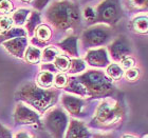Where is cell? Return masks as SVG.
Listing matches in <instances>:
<instances>
[{
  "instance_id": "obj_1",
  "label": "cell",
  "mask_w": 148,
  "mask_h": 138,
  "mask_svg": "<svg viewBox=\"0 0 148 138\" xmlns=\"http://www.w3.org/2000/svg\"><path fill=\"white\" fill-rule=\"evenodd\" d=\"M46 16L54 28L62 31L75 29L80 22L79 6L68 0H60L51 4Z\"/></svg>"
},
{
  "instance_id": "obj_2",
  "label": "cell",
  "mask_w": 148,
  "mask_h": 138,
  "mask_svg": "<svg viewBox=\"0 0 148 138\" xmlns=\"http://www.w3.org/2000/svg\"><path fill=\"white\" fill-rule=\"evenodd\" d=\"M59 92L37 86L34 83H25L17 91V98L32 105L40 113H45L52 107L58 99Z\"/></svg>"
},
{
  "instance_id": "obj_3",
  "label": "cell",
  "mask_w": 148,
  "mask_h": 138,
  "mask_svg": "<svg viewBox=\"0 0 148 138\" xmlns=\"http://www.w3.org/2000/svg\"><path fill=\"white\" fill-rule=\"evenodd\" d=\"M87 92V97L104 98L114 92V86L104 72L89 70L77 77Z\"/></svg>"
},
{
  "instance_id": "obj_4",
  "label": "cell",
  "mask_w": 148,
  "mask_h": 138,
  "mask_svg": "<svg viewBox=\"0 0 148 138\" xmlns=\"http://www.w3.org/2000/svg\"><path fill=\"white\" fill-rule=\"evenodd\" d=\"M125 110L121 102L112 99L103 100L97 105L92 120L93 126L102 129H113L122 123Z\"/></svg>"
},
{
  "instance_id": "obj_5",
  "label": "cell",
  "mask_w": 148,
  "mask_h": 138,
  "mask_svg": "<svg viewBox=\"0 0 148 138\" xmlns=\"http://www.w3.org/2000/svg\"><path fill=\"white\" fill-rule=\"evenodd\" d=\"M113 37V30L107 24H96L88 28L82 34V44L85 48H96L108 43Z\"/></svg>"
},
{
  "instance_id": "obj_6",
  "label": "cell",
  "mask_w": 148,
  "mask_h": 138,
  "mask_svg": "<svg viewBox=\"0 0 148 138\" xmlns=\"http://www.w3.org/2000/svg\"><path fill=\"white\" fill-rule=\"evenodd\" d=\"M68 126V117L62 109L56 107L47 113L45 126L53 138H64Z\"/></svg>"
},
{
  "instance_id": "obj_7",
  "label": "cell",
  "mask_w": 148,
  "mask_h": 138,
  "mask_svg": "<svg viewBox=\"0 0 148 138\" xmlns=\"http://www.w3.org/2000/svg\"><path fill=\"white\" fill-rule=\"evenodd\" d=\"M122 17L120 0H104L96 7L95 22L107 25L115 24Z\"/></svg>"
},
{
  "instance_id": "obj_8",
  "label": "cell",
  "mask_w": 148,
  "mask_h": 138,
  "mask_svg": "<svg viewBox=\"0 0 148 138\" xmlns=\"http://www.w3.org/2000/svg\"><path fill=\"white\" fill-rule=\"evenodd\" d=\"M107 51L114 61L121 62L123 59L131 56L133 52L132 41L126 35H119L108 46Z\"/></svg>"
},
{
  "instance_id": "obj_9",
  "label": "cell",
  "mask_w": 148,
  "mask_h": 138,
  "mask_svg": "<svg viewBox=\"0 0 148 138\" xmlns=\"http://www.w3.org/2000/svg\"><path fill=\"white\" fill-rule=\"evenodd\" d=\"M14 119L15 122L18 124H25V126H40V116L36 111L32 110L31 107H27L23 103H18L15 109L14 113Z\"/></svg>"
},
{
  "instance_id": "obj_10",
  "label": "cell",
  "mask_w": 148,
  "mask_h": 138,
  "mask_svg": "<svg viewBox=\"0 0 148 138\" xmlns=\"http://www.w3.org/2000/svg\"><path fill=\"white\" fill-rule=\"evenodd\" d=\"M86 61L88 65L94 68H105L110 65L108 51L105 48L91 49L87 52Z\"/></svg>"
},
{
  "instance_id": "obj_11",
  "label": "cell",
  "mask_w": 148,
  "mask_h": 138,
  "mask_svg": "<svg viewBox=\"0 0 148 138\" xmlns=\"http://www.w3.org/2000/svg\"><path fill=\"white\" fill-rule=\"evenodd\" d=\"M62 105L72 116H83L86 102L80 97H75L72 95H64L62 98Z\"/></svg>"
},
{
  "instance_id": "obj_12",
  "label": "cell",
  "mask_w": 148,
  "mask_h": 138,
  "mask_svg": "<svg viewBox=\"0 0 148 138\" xmlns=\"http://www.w3.org/2000/svg\"><path fill=\"white\" fill-rule=\"evenodd\" d=\"M4 49L17 58H22L28 49V39L25 37H17L14 39L6 40L2 43Z\"/></svg>"
},
{
  "instance_id": "obj_13",
  "label": "cell",
  "mask_w": 148,
  "mask_h": 138,
  "mask_svg": "<svg viewBox=\"0 0 148 138\" xmlns=\"http://www.w3.org/2000/svg\"><path fill=\"white\" fill-rule=\"evenodd\" d=\"M65 138H91V133L86 123L73 119L69 123Z\"/></svg>"
},
{
  "instance_id": "obj_14",
  "label": "cell",
  "mask_w": 148,
  "mask_h": 138,
  "mask_svg": "<svg viewBox=\"0 0 148 138\" xmlns=\"http://www.w3.org/2000/svg\"><path fill=\"white\" fill-rule=\"evenodd\" d=\"M130 31L136 34H147L148 33V16H136L129 23Z\"/></svg>"
},
{
  "instance_id": "obj_15",
  "label": "cell",
  "mask_w": 148,
  "mask_h": 138,
  "mask_svg": "<svg viewBox=\"0 0 148 138\" xmlns=\"http://www.w3.org/2000/svg\"><path fill=\"white\" fill-rule=\"evenodd\" d=\"M60 49L66 52L68 55L77 57L78 56V48H77V37L76 36H69L62 41H60L58 44Z\"/></svg>"
},
{
  "instance_id": "obj_16",
  "label": "cell",
  "mask_w": 148,
  "mask_h": 138,
  "mask_svg": "<svg viewBox=\"0 0 148 138\" xmlns=\"http://www.w3.org/2000/svg\"><path fill=\"white\" fill-rule=\"evenodd\" d=\"M54 75L50 71H43L37 77V84L42 89H49L54 82Z\"/></svg>"
},
{
  "instance_id": "obj_17",
  "label": "cell",
  "mask_w": 148,
  "mask_h": 138,
  "mask_svg": "<svg viewBox=\"0 0 148 138\" xmlns=\"http://www.w3.org/2000/svg\"><path fill=\"white\" fill-rule=\"evenodd\" d=\"M123 68L117 63H114V62L110 63L106 70V75L108 76V78L111 81H119L123 77Z\"/></svg>"
},
{
  "instance_id": "obj_18",
  "label": "cell",
  "mask_w": 148,
  "mask_h": 138,
  "mask_svg": "<svg viewBox=\"0 0 148 138\" xmlns=\"http://www.w3.org/2000/svg\"><path fill=\"white\" fill-rule=\"evenodd\" d=\"M40 57H41V52L39 49L35 46H28L25 54V61L31 65H36L40 61Z\"/></svg>"
},
{
  "instance_id": "obj_19",
  "label": "cell",
  "mask_w": 148,
  "mask_h": 138,
  "mask_svg": "<svg viewBox=\"0 0 148 138\" xmlns=\"http://www.w3.org/2000/svg\"><path fill=\"white\" fill-rule=\"evenodd\" d=\"M25 35H27V33L25 30H22L20 28H12L8 32L0 35V41H4V40L6 41V40L14 39L17 37H25Z\"/></svg>"
},
{
  "instance_id": "obj_20",
  "label": "cell",
  "mask_w": 148,
  "mask_h": 138,
  "mask_svg": "<svg viewBox=\"0 0 148 138\" xmlns=\"http://www.w3.org/2000/svg\"><path fill=\"white\" fill-rule=\"evenodd\" d=\"M35 34H36V38L41 42H46V41H49L51 36H52V31L51 29L46 24H40L38 25V28L36 29L35 31Z\"/></svg>"
},
{
  "instance_id": "obj_21",
  "label": "cell",
  "mask_w": 148,
  "mask_h": 138,
  "mask_svg": "<svg viewBox=\"0 0 148 138\" xmlns=\"http://www.w3.org/2000/svg\"><path fill=\"white\" fill-rule=\"evenodd\" d=\"M39 22H40V15L37 12H32L31 16L29 17L28 21H27V30H28L29 34L32 35L34 33V31H36Z\"/></svg>"
},
{
  "instance_id": "obj_22",
  "label": "cell",
  "mask_w": 148,
  "mask_h": 138,
  "mask_svg": "<svg viewBox=\"0 0 148 138\" xmlns=\"http://www.w3.org/2000/svg\"><path fill=\"white\" fill-rule=\"evenodd\" d=\"M59 55L58 50L54 46H48L43 50L41 54V60L42 62H52L56 59V57Z\"/></svg>"
},
{
  "instance_id": "obj_23",
  "label": "cell",
  "mask_w": 148,
  "mask_h": 138,
  "mask_svg": "<svg viewBox=\"0 0 148 138\" xmlns=\"http://www.w3.org/2000/svg\"><path fill=\"white\" fill-rule=\"evenodd\" d=\"M70 65H71V60L65 55H58L54 60V67L62 72L69 71Z\"/></svg>"
},
{
  "instance_id": "obj_24",
  "label": "cell",
  "mask_w": 148,
  "mask_h": 138,
  "mask_svg": "<svg viewBox=\"0 0 148 138\" xmlns=\"http://www.w3.org/2000/svg\"><path fill=\"white\" fill-rule=\"evenodd\" d=\"M30 11L29 10H25V9H20L18 11H16L14 14H13V21L15 23L16 25H22L25 24V20L28 18L29 14H30Z\"/></svg>"
},
{
  "instance_id": "obj_25",
  "label": "cell",
  "mask_w": 148,
  "mask_h": 138,
  "mask_svg": "<svg viewBox=\"0 0 148 138\" xmlns=\"http://www.w3.org/2000/svg\"><path fill=\"white\" fill-rule=\"evenodd\" d=\"M85 69H86V65L82 59H73V60H71V65H70V69L68 72L72 74L80 73Z\"/></svg>"
},
{
  "instance_id": "obj_26",
  "label": "cell",
  "mask_w": 148,
  "mask_h": 138,
  "mask_svg": "<svg viewBox=\"0 0 148 138\" xmlns=\"http://www.w3.org/2000/svg\"><path fill=\"white\" fill-rule=\"evenodd\" d=\"M127 4L132 10H148V0H127Z\"/></svg>"
},
{
  "instance_id": "obj_27",
  "label": "cell",
  "mask_w": 148,
  "mask_h": 138,
  "mask_svg": "<svg viewBox=\"0 0 148 138\" xmlns=\"http://www.w3.org/2000/svg\"><path fill=\"white\" fill-rule=\"evenodd\" d=\"M141 75V71L138 68H132L130 70H127L125 73V78H126L129 82H136L138 81Z\"/></svg>"
},
{
  "instance_id": "obj_28",
  "label": "cell",
  "mask_w": 148,
  "mask_h": 138,
  "mask_svg": "<svg viewBox=\"0 0 148 138\" xmlns=\"http://www.w3.org/2000/svg\"><path fill=\"white\" fill-rule=\"evenodd\" d=\"M13 19L8 17V16H2L0 17V32L1 33H5L12 29V24H13Z\"/></svg>"
},
{
  "instance_id": "obj_29",
  "label": "cell",
  "mask_w": 148,
  "mask_h": 138,
  "mask_svg": "<svg viewBox=\"0 0 148 138\" xmlns=\"http://www.w3.org/2000/svg\"><path fill=\"white\" fill-rule=\"evenodd\" d=\"M14 6L10 0H0V14L1 15H8L12 12Z\"/></svg>"
},
{
  "instance_id": "obj_30",
  "label": "cell",
  "mask_w": 148,
  "mask_h": 138,
  "mask_svg": "<svg viewBox=\"0 0 148 138\" xmlns=\"http://www.w3.org/2000/svg\"><path fill=\"white\" fill-rule=\"evenodd\" d=\"M68 81H69L68 77L66 76V74L64 73L57 74L55 76V78H54V84H55L56 88H66Z\"/></svg>"
},
{
  "instance_id": "obj_31",
  "label": "cell",
  "mask_w": 148,
  "mask_h": 138,
  "mask_svg": "<svg viewBox=\"0 0 148 138\" xmlns=\"http://www.w3.org/2000/svg\"><path fill=\"white\" fill-rule=\"evenodd\" d=\"M84 16H85V18H86V20L88 22L94 23L96 20V10L88 6V7L84 10Z\"/></svg>"
},
{
  "instance_id": "obj_32",
  "label": "cell",
  "mask_w": 148,
  "mask_h": 138,
  "mask_svg": "<svg viewBox=\"0 0 148 138\" xmlns=\"http://www.w3.org/2000/svg\"><path fill=\"white\" fill-rule=\"evenodd\" d=\"M121 67L126 71L130 70V69H132V68H136V60H134V58H132L131 56H129V57H127V58L123 59V60L121 61Z\"/></svg>"
},
{
  "instance_id": "obj_33",
  "label": "cell",
  "mask_w": 148,
  "mask_h": 138,
  "mask_svg": "<svg viewBox=\"0 0 148 138\" xmlns=\"http://www.w3.org/2000/svg\"><path fill=\"white\" fill-rule=\"evenodd\" d=\"M0 138H13L12 132L2 124H0Z\"/></svg>"
},
{
  "instance_id": "obj_34",
  "label": "cell",
  "mask_w": 148,
  "mask_h": 138,
  "mask_svg": "<svg viewBox=\"0 0 148 138\" xmlns=\"http://www.w3.org/2000/svg\"><path fill=\"white\" fill-rule=\"evenodd\" d=\"M49 2V0H35L34 1V7L37 10H42L47 5V3Z\"/></svg>"
},
{
  "instance_id": "obj_35",
  "label": "cell",
  "mask_w": 148,
  "mask_h": 138,
  "mask_svg": "<svg viewBox=\"0 0 148 138\" xmlns=\"http://www.w3.org/2000/svg\"><path fill=\"white\" fill-rule=\"evenodd\" d=\"M15 138H37L35 135L31 134V133L29 132H25V131H20L16 134Z\"/></svg>"
},
{
  "instance_id": "obj_36",
  "label": "cell",
  "mask_w": 148,
  "mask_h": 138,
  "mask_svg": "<svg viewBox=\"0 0 148 138\" xmlns=\"http://www.w3.org/2000/svg\"><path fill=\"white\" fill-rule=\"evenodd\" d=\"M93 138H114V135L111 133H104V134H97Z\"/></svg>"
},
{
  "instance_id": "obj_37",
  "label": "cell",
  "mask_w": 148,
  "mask_h": 138,
  "mask_svg": "<svg viewBox=\"0 0 148 138\" xmlns=\"http://www.w3.org/2000/svg\"><path fill=\"white\" fill-rule=\"evenodd\" d=\"M122 138H139V137L136 135H133V134H124V135L122 136Z\"/></svg>"
},
{
  "instance_id": "obj_38",
  "label": "cell",
  "mask_w": 148,
  "mask_h": 138,
  "mask_svg": "<svg viewBox=\"0 0 148 138\" xmlns=\"http://www.w3.org/2000/svg\"><path fill=\"white\" fill-rule=\"evenodd\" d=\"M20 1H22V2H30L31 0H20Z\"/></svg>"
}]
</instances>
